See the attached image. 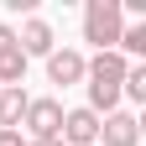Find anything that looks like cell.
Returning <instances> with one entry per match:
<instances>
[{"instance_id":"8fae6325","label":"cell","mask_w":146,"mask_h":146,"mask_svg":"<svg viewBox=\"0 0 146 146\" xmlns=\"http://www.w3.org/2000/svg\"><path fill=\"white\" fill-rule=\"evenodd\" d=\"M0 146H26V141H21V131H0Z\"/></svg>"},{"instance_id":"277c9868","label":"cell","mask_w":146,"mask_h":146,"mask_svg":"<svg viewBox=\"0 0 146 146\" xmlns=\"http://www.w3.org/2000/svg\"><path fill=\"white\" fill-rule=\"evenodd\" d=\"M58 141H63V146H94V141H99V115H94V110H68Z\"/></svg>"},{"instance_id":"9c48e42d","label":"cell","mask_w":146,"mask_h":146,"mask_svg":"<svg viewBox=\"0 0 146 146\" xmlns=\"http://www.w3.org/2000/svg\"><path fill=\"white\" fill-rule=\"evenodd\" d=\"M26 115V89H0V131H16Z\"/></svg>"},{"instance_id":"8992f818","label":"cell","mask_w":146,"mask_h":146,"mask_svg":"<svg viewBox=\"0 0 146 146\" xmlns=\"http://www.w3.org/2000/svg\"><path fill=\"white\" fill-rule=\"evenodd\" d=\"M47 78H52V84H63V89H68V84H78V78H84V58H78L73 47H63V52L52 47V52H47Z\"/></svg>"},{"instance_id":"7c38bea8","label":"cell","mask_w":146,"mask_h":146,"mask_svg":"<svg viewBox=\"0 0 146 146\" xmlns=\"http://www.w3.org/2000/svg\"><path fill=\"white\" fill-rule=\"evenodd\" d=\"M11 42H16V31H11V26H0V47H11Z\"/></svg>"},{"instance_id":"3957f363","label":"cell","mask_w":146,"mask_h":146,"mask_svg":"<svg viewBox=\"0 0 146 146\" xmlns=\"http://www.w3.org/2000/svg\"><path fill=\"white\" fill-rule=\"evenodd\" d=\"M21 120L31 125V141H52L63 131V104L58 99H26V115Z\"/></svg>"},{"instance_id":"5b68a950","label":"cell","mask_w":146,"mask_h":146,"mask_svg":"<svg viewBox=\"0 0 146 146\" xmlns=\"http://www.w3.org/2000/svg\"><path fill=\"white\" fill-rule=\"evenodd\" d=\"M136 136H141V125H136V115H125V110H110L99 120V141L104 146H136Z\"/></svg>"},{"instance_id":"ba28073f","label":"cell","mask_w":146,"mask_h":146,"mask_svg":"<svg viewBox=\"0 0 146 146\" xmlns=\"http://www.w3.org/2000/svg\"><path fill=\"white\" fill-rule=\"evenodd\" d=\"M21 78H26V52L21 47H0V89H21Z\"/></svg>"},{"instance_id":"6da1fadb","label":"cell","mask_w":146,"mask_h":146,"mask_svg":"<svg viewBox=\"0 0 146 146\" xmlns=\"http://www.w3.org/2000/svg\"><path fill=\"white\" fill-rule=\"evenodd\" d=\"M125 68H131V63H125L120 52H99L94 63H84V78H89V110H94V115H99V110L110 115V110L120 104V78H125Z\"/></svg>"},{"instance_id":"4fadbf2b","label":"cell","mask_w":146,"mask_h":146,"mask_svg":"<svg viewBox=\"0 0 146 146\" xmlns=\"http://www.w3.org/2000/svg\"><path fill=\"white\" fill-rule=\"evenodd\" d=\"M26 146H63V141H58V136H52V141H26Z\"/></svg>"},{"instance_id":"52a82bcc","label":"cell","mask_w":146,"mask_h":146,"mask_svg":"<svg viewBox=\"0 0 146 146\" xmlns=\"http://www.w3.org/2000/svg\"><path fill=\"white\" fill-rule=\"evenodd\" d=\"M16 47H21L26 58H47V52H52V26L31 16V21L21 26V36H16Z\"/></svg>"},{"instance_id":"30bf717a","label":"cell","mask_w":146,"mask_h":146,"mask_svg":"<svg viewBox=\"0 0 146 146\" xmlns=\"http://www.w3.org/2000/svg\"><path fill=\"white\" fill-rule=\"evenodd\" d=\"M115 52H120V58H125V52H131V58H141V52H146V21L125 26V31H120V42H115Z\"/></svg>"},{"instance_id":"7a4b0ae2","label":"cell","mask_w":146,"mask_h":146,"mask_svg":"<svg viewBox=\"0 0 146 146\" xmlns=\"http://www.w3.org/2000/svg\"><path fill=\"white\" fill-rule=\"evenodd\" d=\"M120 31H125L120 0H89V11H84V42H94L99 52H115Z\"/></svg>"}]
</instances>
